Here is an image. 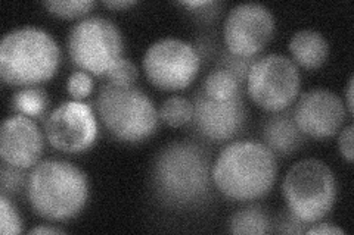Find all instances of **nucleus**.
<instances>
[{"mask_svg":"<svg viewBox=\"0 0 354 235\" xmlns=\"http://www.w3.org/2000/svg\"><path fill=\"white\" fill-rule=\"evenodd\" d=\"M201 56L194 44L165 37L152 43L143 56V71L148 81L164 92H180L199 74Z\"/></svg>","mask_w":354,"mask_h":235,"instance_id":"nucleus-9","label":"nucleus"},{"mask_svg":"<svg viewBox=\"0 0 354 235\" xmlns=\"http://www.w3.org/2000/svg\"><path fill=\"white\" fill-rule=\"evenodd\" d=\"M288 49L292 62L307 71L319 70L329 58V43L322 32L316 30H300L291 37Z\"/></svg>","mask_w":354,"mask_h":235,"instance_id":"nucleus-16","label":"nucleus"},{"mask_svg":"<svg viewBox=\"0 0 354 235\" xmlns=\"http://www.w3.org/2000/svg\"><path fill=\"white\" fill-rule=\"evenodd\" d=\"M278 180V158L260 141H232L213 163L217 192L239 203L268 196Z\"/></svg>","mask_w":354,"mask_h":235,"instance_id":"nucleus-2","label":"nucleus"},{"mask_svg":"<svg viewBox=\"0 0 354 235\" xmlns=\"http://www.w3.org/2000/svg\"><path fill=\"white\" fill-rule=\"evenodd\" d=\"M26 193L37 216L65 222L84 210L91 188L80 167L66 161L48 159L30 170Z\"/></svg>","mask_w":354,"mask_h":235,"instance_id":"nucleus-3","label":"nucleus"},{"mask_svg":"<svg viewBox=\"0 0 354 235\" xmlns=\"http://www.w3.org/2000/svg\"><path fill=\"white\" fill-rule=\"evenodd\" d=\"M353 96H354V76L351 75L350 80H348V84H347V88H346V102H344V106L348 112V116H353Z\"/></svg>","mask_w":354,"mask_h":235,"instance_id":"nucleus-32","label":"nucleus"},{"mask_svg":"<svg viewBox=\"0 0 354 235\" xmlns=\"http://www.w3.org/2000/svg\"><path fill=\"white\" fill-rule=\"evenodd\" d=\"M93 78L86 71H75L66 80V92L77 102H83L91 96L93 93Z\"/></svg>","mask_w":354,"mask_h":235,"instance_id":"nucleus-26","label":"nucleus"},{"mask_svg":"<svg viewBox=\"0 0 354 235\" xmlns=\"http://www.w3.org/2000/svg\"><path fill=\"white\" fill-rule=\"evenodd\" d=\"M192 127L205 141L220 144L234 140L247 124L248 112L243 96L230 102H214L198 88L194 96Z\"/></svg>","mask_w":354,"mask_h":235,"instance_id":"nucleus-13","label":"nucleus"},{"mask_svg":"<svg viewBox=\"0 0 354 235\" xmlns=\"http://www.w3.org/2000/svg\"><path fill=\"white\" fill-rule=\"evenodd\" d=\"M276 31L272 10L260 3H241L229 10L223 24L226 50L241 58H259Z\"/></svg>","mask_w":354,"mask_h":235,"instance_id":"nucleus-11","label":"nucleus"},{"mask_svg":"<svg viewBox=\"0 0 354 235\" xmlns=\"http://www.w3.org/2000/svg\"><path fill=\"white\" fill-rule=\"evenodd\" d=\"M160 119L171 128H182L191 124L194 118V103L187 97L171 96L165 99L160 110Z\"/></svg>","mask_w":354,"mask_h":235,"instance_id":"nucleus-20","label":"nucleus"},{"mask_svg":"<svg viewBox=\"0 0 354 235\" xmlns=\"http://www.w3.org/2000/svg\"><path fill=\"white\" fill-rule=\"evenodd\" d=\"M338 150L342 158H344L348 163H353L354 161V127L353 124H348L347 127L341 128L338 132Z\"/></svg>","mask_w":354,"mask_h":235,"instance_id":"nucleus-29","label":"nucleus"},{"mask_svg":"<svg viewBox=\"0 0 354 235\" xmlns=\"http://www.w3.org/2000/svg\"><path fill=\"white\" fill-rule=\"evenodd\" d=\"M28 175L30 174H27V170L2 162V165H0V188H2V194L12 197L24 192V190H27Z\"/></svg>","mask_w":354,"mask_h":235,"instance_id":"nucleus-22","label":"nucleus"},{"mask_svg":"<svg viewBox=\"0 0 354 235\" xmlns=\"http://www.w3.org/2000/svg\"><path fill=\"white\" fill-rule=\"evenodd\" d=\"M61 59V48L50 32L19 27L0 43V78L10 87H37L52 80Z\"/></svg>","mask_w":354,"mask_h":235,"instance_id":"nucleus-4","label":"nucleus"},{"mask_svg":"<svg viewBox=\"0 0 354 235\" xmlns=\"http://www.w3.org/2000/svg\"><path fill=\"white\" fill-rule=\"evenodd\" d=\"M179 6L185 8L187 12H191L198 21H214V18L220 14L218 10L223 6L220 2H209V0H196V2H180Z\"/></svg>","mask_w":354,"mask_h":235,"instance_id":"nucleus-27","label":"nucleus"},{"mask_svg":"<svg viewBox=\"0 0 354 235\" xmlns=\"http://www.w3.org/2000/svg\"><path fill=\"white\" fill-rule=\"evenodd\" d=\"M306 234H310V235H330V234H335V235H341V234H346V231L337 227V225H332V223L329 222H317V223H313V225H310L306 231Z\"/></svg>","mask_w":354,"mask_h":235,"instance_id":"nucleus-30","label":"nucleus"},{"mask_svg":"<svg viewBox=\"0 0 354 235\" xmlns=\"http://www.w3.org/2000/svg\"><path fill=\"white\" fill-rule=\"evenodd\" d=\"M337 178L334 171L319 159H303L286 172L282 196L286 209L308 225L324 221L335 206Z\"/></svg>","mask_w":354,"mask_h":235,"instance_id":"nucleus-6","label":"nucleus"},{"mask_svg":"<svg viewBox=\"0 0 354 235\" xmlns=\"http://www.w3.org/2000/svg\"><path fill=\"white\" fill-rule=\"evenodd\" d=\"M307 137L297 127L290 109L276 112L266 119L263 125V144L274 153L276 158H286L300 150Z\"/></svg>","mask_w":354,"mask_h":235,"instance_id":"nucleus-15","label":"nucleus"},{"mask_svg":"<svg viewBox=\"0 0 354 235\" xmlns=\"http://www.w3.org/2000/svg\"><path fill=\"white\" fill-rule=\"evenodd\" d=\"M48 12L62 19L84 18L95 9L96 3L91 0H55V2H43Z\"/></svg>","mask_w":354,"mask_h":235,"instance_id":"nucleus-21","label":"nucleus"},{"mask_svg":"<svg viewBox=\"0 0 354 235\" xmlns=\"http://www.w3.org/2000/svg\"><path fill=\"white\" fill-rule=\"evenodd\" d=\"M199 88L209 100H214V102H230V100L243 96V87L238 83L236 78L218 68L205 76L203 85Z\"/></svg>","mask_w":354,"mask_h":235,"instance_id":"nucleus-18","label":"nucleus"},{"mask_svg":"<svg viewBox=\"0 0 354 235\" xmlns=\"http://www.w3.org/2000/svg\"><path fill=\"white\" fill-rule=\"evenodd\" d=\"M17 115L28 118H41L49 108V96L41 87H22L18 90L10 102Z\"/></svg>","mask_w":354,"mask_h":235,"instance_id":"nucleus-19","label":"nucleus"},{"mask_svg":"<svg viewBox=\"0 0 354 235\" xmlns=\"http://www.w3.org/2000/svg\"><path fill=\"white\" fill-rule=\"evenodd\" d=\"M44 136L55 150L68 154L84 153L97 141V115L88 103L68 100L55 108L44 121Z\"/></svg>","mask_w":354,"mask_h":235,"instance_id":"nucleus-10","label":"nucleus"},{"mask_svg":"<svg viewBox=\"0 0 354 235\" xmlns=\"http://www.w3.org/2000/svg\"><path fill=\"white\" fill-rule=\"evenodd\" d=\"M257 58H241V56L232 54L230 52H227L226 49L223 52H220L218 58H217V65L216 68L223 70L229 74L234 75L238 83L245 87L247 84V78H248V72L251 70V65L254 63Z\"/></svg>","mask_w":354,"mask_h":235,"instance_id":"nucleus-23","label":"nucleus"},{"mask_svg":"<svg viewBox=\"0 0 354 235\" xmlns=\"http://www.w3.org/2000/svg\"><path fill=\"white\" fill-rule=\"evenodd\" d=\"M28 234H65L64 229L61 228H52V227H44V225H39L35 227L32 229L28 231Z\"/></svg>","mask_w":354,"mask_h":235,"instance_id":"nucleus-33","label":"nucleus"},{"mask_svg":"<svg viewBox=\"0 0 354 235\" xmlns=\"http://www.w3.org/2000/svg\"><path fill=\"white\" fill-rule=\"evenodd\" d=\"M24 231L22 219L10 197L0 194V232L3 235H15Z\"/></svg>","mask_w":354,"mask_h":235,"instance_id":"nucleus-24","label":"nucleus"},{"mask_svg":"<svg viewBox=\"0 0 354 235\" xmlns=\"http://www.w3.org/2000/svg\"><path fill=\"white\" fill-rule=\"evenodd\" d=\"M66 49L73 63L80 71L105 76L123 59L124 39L113 21L104 17H87L70 30Z\"/></svg>","mask_w":354,"mask_h":235,"instance_id":"nucleus-7","label":"nucleus"},{"mask_svg":"<svg viewBox=\"0 0 354 235\" xmlns=\"http://www.w3.org/2000/svg\"><path fill=\"white\" fill-rule=\"evenodd\" d=\"M229 231L236 235H264L272 232V221L261 205L250 201L229 219Z\"/></svg>","mask_w":354,"mask_h":235,"instance_id":"nucleus-17","label":"nucleus"},{"mask_svg":"<svg viewBox=\"0 0 354 235\" xmlns=\"http://www.w3.org/2000/svg\"><path fill=\"white\" fill-rule=\"evenodd\" d=\"M273 225L274 228H272V231L278 234H306L307 228L310 227L308 223L295 218L288 209L278 215Z\"/></svg>","mask_w":354,"mask_h":235,"instance_id":"nucleus-28","label":"nucleus"},{"mask_svg":"<svg viewBox=\"0 0 354 235\" xmlns=\"http://www.w3.org/2000/svg\"><path fill=\"white\" fill-rule=\"evenodd\" d=\"M105 78L108 84H113L117 87H131L138 81L139 71L135 63L123 58L108 71Z\"/></svg>","mask_w":354,"mask_h":235,"instance_id":"nucleus-25","label":"nucleus"},{"mask_svg":"<svg viewBox=\"0 0 354 235\" xmlns=\"http://www.w3.org/2000/svg\"><path fill=\"white\" fill-rule=\"evenodd\" d=\"M44 137L35 119L14 115L5 119L0 130V158L12 166L32 170L43 156Z\"/></svg>","mask_w":354,"mask_h":235,"instance_id":"nucleus-14","label":"nucleus"},{"mask_svg":"<svg viewBox=\"0 0 354 235\" xmlns=\"http://www.w3.org/2000/svg\"><path fill=\"white\" fill-rule=\"evenodd\" d=\"M245 88L252 103L260 109L270 114L286 110L300 96V70L285 54L259 56L251 65Z\"/></svg>","mask_w":354,"mask_h":235,"instance_id":"nucleus-8","label":"nucleus"},{"mask_svg":"<svg viewBox=\"0 0 354 235\" xmlns=\"http://www.w3.org/2000/svg\"><path fill=\"white\" fill-rule=\"evenodd\" d=\"M348 112L342 99L326 88H313L298 99L292 116L306 137L326 140L337 136Z\"/></svg>","mask_w":354,"mask_h":235,"instance_id":"nucleus-12","label":"nucleus"},{"mask_svg":"<svg viewBox=\"0 0 354 235\" xmlns=\"http://www.w3.org/2000/svg\"><path fill=\"white\" fill-rule=\"evenodd\" d=\"M213 162L205 145L171 141L155 154L149 188L157 203L173 212H198L213 198Z\"/></svg>","mask_w":354,"mask_h":235,"instance_id":"nucleus-1","label":"nucleus"},{"mask_svg":"<svg viewBox=\"0 0 354 235\" xmlns=\"http://www.w3.org/2000/svg\"><path fill=\"white\" fill-rule=\"evenodd\" d=\"M95 110L109 136L121 143H143L160 125L157 108L136 85L117 87L104 83L95 100Z\"/></svg>","mask_w":354,"mask_h":235,"instance_id":"nucleus-5","label":"nucleus"},{"mask_svg":"<svg viewBox=\"0 0 354 235\" xmlns=\"http://www.w3.org/2000/svg\"><path fill=\"white\" fill-rule=\"evenodd\" d=\"M102 5L111 10H127L136 6L138 2L136 0H106V2H102Z\"/></svg>","mask_w":354,"mask_h":235,"instance_id":"nucleus-31","label":"nucleus"}]
</instances>
